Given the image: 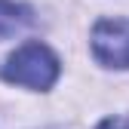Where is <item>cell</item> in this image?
I'll list each match as a JSON object with an SVG mask.
<instances>
[{
	"label": "cell",
	"mask_w": 129,
	"mask_h": 129,
	"mask_svg": "<svg viewBox=\"0 0 129 129\" xmlns=\"http://www.w3.org/2000/svg\"><path fill=\"white\" fill-rule=\"evenodd\" d=\"M58 74H61L58 55L40 40H31V43L19 46L6 58V64L0 68V77L6 83L28 86V89H37V92H46L58 80Z\"/></svg>",
	"instance_id": "6da1fadb"
},
{
	"label": "cell",
	"mask_w": 129,
	"mask_h": 129,
	"mask_svg": "<svg viewBox=\"0 0 129 129\" xmlns=\"http://www.w3.org/2000/svg\"><path fill=\"white\" fill-rule=\"evenodd\" d=\"M92 55L105 68H129V19H102L92 28Z\"/></svg>",
	"instance_id": "7a4b0ae2"
},
{
	"label": "cell",
	"mask_w": 129,
	"mask_h": 129,
	"mask_svg": "<svg viewBox=\"0 0 129 129\" xmlns=\"http://www.w3.org/2000/svg\"><path fill=\"white\" fill-rule=\"evenodd\" d=\"M31 22V9L25 3H15V0H0V37L15 34L19 28H25Z\"/></svg>",
	"instance_id": "3957f363"
},
{
	"label": "cell",
	"mask_w": 129,
	"mask_h": 129,
	"mask_svg": "<svg viewBox=\"0 0 129 129\" xmlns=\"http://www.w3.org/2000/svg\"><path fill=\"white\" fill-rule=\"evenodd\" d=\"M95 129H126V126H123V123H117V120H102Z\"/></svg>",
	"instance_id": "277c9868"
}]
</instances>
